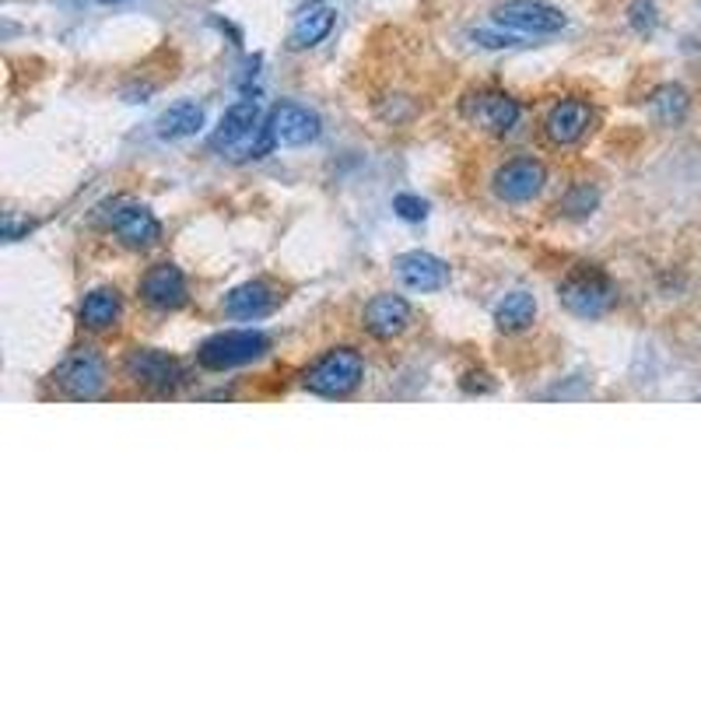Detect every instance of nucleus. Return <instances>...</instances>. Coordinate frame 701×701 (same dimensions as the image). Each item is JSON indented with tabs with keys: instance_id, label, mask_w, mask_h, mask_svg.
I'll return each instance as SVG.
<instances>
[{
	"instance_id": "f257e3e1",
	"label": "nucleus",
	"mask_w": 701,
	"mask_h": 701,
	"mask_svg": "<svg viewBox=\"0 0 701 701\" xmlns=\"http://www.w3.org/2000/svg\"><path fill=\"white\" fill-rule=\"evenodd\" d=\"M362 379H365V362L354 348H330L302 372V386L327 400L348 397V393L362 386Z\"/></svg>"
},
{
	"instance_id": "f03ea898",
	"label": "nucleus",
	"mask_w": 701,
	"mask_h": 701,
	"mask_svg": "<svg viewBox=\"0 0 701 701\" xmlns=\"http://www.w3.org/2000/svg\"><path fill=\"white\" fill-rule=\"evenodd\" d=\"M558 299L579 319H600L614 309V302H618V288H614L607 273L593 267H579L561 281Z\"/></svg>"
},
{
	"instance_id": "7ed1b4c3",
	"label": "nucleus",
	"mask_w": 701,
	"mask_h": 701,
	"mask_svg": "<svg viewBox=\"0 0 701 701\" xmlns=\"http://www.w3.org/2000/svg\"><path fill=\"white\" fill-rule=\"evenodd\" d=\"M270 351V337L264 330H225L208 337L197 348V365L208 372H229L238 365H249Z\"/></svg>"
},
{
	"instance_id": "20e7f679",
	"label": "nucleus",
	"mask_w": 701,
	"mask_h": 701,
	"mask_svg": "<svg viewBox=\"0 0 701 701\" xmlns=\"http://www.w3.org/2000/svg\"><path fill=\"white\" fill-rule=\"evenodd\" d=\"M102 221H106V229L130 249H148L162 238V221L151 214L144 203L127 197L113 200L109 208L102 211Z\"/></svg>"
},
{
	"instance_id": "39448f33",
	"label": "nucleus",
	"mask_w": 701,
	"mask_h": 701,
	"mask_svg": "<svg viewBox=\"0 0 701 701\" xmlns=\"http://www.w3.org/2000/svg\"><path fill=\"white\" fill-rule=\"evenodd\" d=\"M106 379H109L106 358H102L95 348H74L57 369V386L74 400L98 397V393L106 389Z\"/></svg>"
},
{
	"instance_id": "423d86ee",
	"label": "nucleus",
	"mask_w": 701,
	"mask_h": 701,
	"mask_svg": "<svg viewBox=\"0 0 701 701\" xmlns=\"http://www.w3.org/2000/svg\"><path fill=\"white\" fill-rule=\"evenodd\" d=\"M264 133L273 141V148H302V144H313L316 137L323 133V119L299 106V102H281V106H273L267 124H264Z\"/></svg>"
},
{
	"instance_id": "0eeeda50",
	"label": "nucleus",
	"mask_w": 701,
	"mask_h": 701,
	"mask_svg": "<svg viewBox=\"0 0 701 701\" xmlns=\"http://www.w3.org/2000/svg\"><path fill=\"white\" fill-rule=\"evenodd\" d=\"M127 379H133L141 389L151 393H173L183 383V365L168 351L159 348H133L127 354Z\"/></svg>"
},
{
	"instance_id": "6e6552de",
	"label": "nucleus",
	"mask_w": 701,
	"mask_h": 701,
	"mask_svg": "<svg viewBox=\"0 0 701 701\" xmlns=\"http://www.w3.org/2000/svg\"><path fill=\"white\" fill-rule=\"evenodd\" d=\"M494 25L526 32V36H554L569 25V19L544 0H505L494 8Z\"/></svg>"
},
{
	"instance_id": "1a4fd4ad",
	"label": "nucleus",
	"mask_w": 701,
	"mask_h": 701,
	"mask_svg": "<svg viewBox=\"0 0 701 701\" xmlns=\"http://www.w3.org/2000/svg\"><path fill=\"white\" fill-rule=\"evenodd\" d=\"M547 183V165L534 155H519V159H509L505 165H499L491 186H494V197L505 200V203H529Z\"/></svg>"
},
{
	"instance_id": "9d476101",
	"label": "nucleus",
	"mask_w": 701,
	"mask_h": 701,
	"mask_svg": "<svg viewBox=\"0 0 701 701\" xmlns=\"http://www.w3.org/2000/svg\"><path fill=\"white\" fill-rule=\"evenodd\" d=\"M464 116L470 124H477L488 133H509L512 127L519 124L523 116V106L519 98H512L509 92H474L467 102H464Z\"/></svg>"
},
{
	"instance_id": "9b49d317",
	"label": "nucleus",
	"mask_w": 701,
	"mask_h": 701,
	"mask_svg": "<svg viewBox=\"0 0 701 701\" xmlns=\"http://www.w3.org/2000/svg\"><path fill=\"white\" fill-rule=\"evenodd\" d=\"M593 127V106L586 98H561L544 119V137L554 148H575Z\"/></svg>"
},
{
	"instance_id": "f8f14e48",
	"label": "nucleus",
	"mask_w": 701,
	"mask_h": 701,
	"mask_svg": "<svg viewBox=\"0 0 701 701\" xmlns=\"http://www.w3.org/2000/svg\"><path fill=\"white\" fill-rule=\"evenodd\" d=\"M141 299L151 305V309L176 313L190 302V288H186V278L176 264H155L141 278Z\"/></svg>"
},
{
	"instance_id": "ddd939ff",
	"label": "nucleus",
	"mask_w": 701,
	"mask_h": 701,
	"mask_svg": "<svg viewBox=\"0 0 701 701\" xmlns=\"http://www.w3.org/2000/svg\"><path fill=\"white\" fill-rule=\"evenodd\" d=\"M393 267H397L400 281L407 288H414V292H442V288L449 284V264L424 249H410V253L397 256Z\"/></svg>"
},
{
	"instance_id": "4468645a",
	"label": "nucleus",
	"mask_w": 701,
	"mask_h": 701,
	"mask_svg": "<svg viewBox=\"0 0 701 701\" xmlns=\"http://www.w3.org/2000/svg\"><path fill=\"white\" fill-rule=\"evenodd\" d=\"M260 106H256L253 98H243V102H235V106L225 109V116H221V124L218 130L211 133V148L214 151H232L246 141V137L253 133H260Z\"/></svg>"
},
{
	"instance_id": "2eb2a0df",
	"label": "nucleus",
	"mask_w": 701,
	"mask_h": 701,
	"mask_svg": "<svg viewBox=\"0 0 701 701\" xmlns=\"http://www.w3.org/2000/svg\"><path fill=\"white\" fill-rule=\"evenodd\" d=\"M410 323V305L400 295H375L365 313H362V327L375 337V340H393L407 330Z\"/></svg>"
},
{
	"instance_id": "dca6fc26",
	"label": "nucleus",
	"mask_w": 701,
	"mask_h": 701,
	"mask_svg": "<svg viewBox=\"0 0 701 701\" xmlns=\"http://www.w3.org/2000/svg\"><path fill=\"white\" fill-rule=\"evenodd\" d=\"M281 292L270 281H246L229 292L225 299V313L232 319H260L267 313H273L281 305Z\"/></svg>"
},
{
	"instance_id": "f3484780",
	"label": "nucleus",
	"mask_w": 701,
	"mask_h": 701,
	"mask_svg": "<svg viewBox=\"0 0 701 701\" xmlns=\"http://www.w3.org/2000/svg\"><path fill=\"white\" fill-rule=\"evenodd\" d=\"M119 313H124V302H119L116 288H95V292L84 295L81 309H78V319H81L84 330L102 334V330H113L116 327Z\"/></svg>"
},
{
	"instance_id": "a211bd4d",
	"label": "nucleus",
	"mask_w": 701,
	"mask_h": 701,
	"mask_svg": "<svg viewBox=\"0 0 701 701\" xmlns=\"http://www.w3.org/2000/svg\"><path fill=\"white\" fill-rule=\"evenodd\" d=\"M200 127H203V106H197L190 98L173 102V106L155 119V130L162 141H183V137H194Z\"/></svg>"
},
{
	"instance_id": "6ab92c4d",
	"label": "nucleus",
	"mask_w": 701,
	"mask_h": 701,
	"mask_svg": "<svg viewBox=\"0 0 701 701\" xmlns=\"http://www.w3.org/2000/svg\"><path fill=\"white\" fill-rule=\"evenodd\" d=\"M537 319V299L529 292H509L494 309V327L502 334H523Z\"/></svg>"
},
{
	"instance_id": "aec40b11",
	"label": "nucleus",
	"mask_w": 701,
	"mask_h": 701,
	"mask_svg": "<svg viewBox=\"0 0 701 701\" xmlns=\"http://www.w3.org/2000/svg\"><path fill=\"white\" fill-rule=\"evenodd\" d=\"M337 11L334 8H309L299 14V22L292 25V36H288V46L292 49H309L316 43H323L334 32Z\"/></svg>"
},
{
	"instance_id": "412c9836",
	"label": "nucleus",
	"mask_w": 701,
	"mask_h": 701,
	"mask_svg": "<svg viewBox=\"0 0 701 701\" xmlns=\"http://www.w3.org/2000/svg\"><path fill=\"white\" fill-rule=\"evenodd\" d=\"M653 106L666 124H670V119H677L684 113V106H688V95H684V89H677V84H666V89H659L653 95Z\"/></svg>"
},
{
	"instance_id": "4be33fe9",
	"label": "nucleus",
	"mask_w": 701,
	"mask_h": 701,
	"mask_svg": "<svg viewBox=\"0 0 701 701\" xmlns=\"http://www.w3.org/2000/svg\"><path fill=\"white\" fill-rule=\"evenodd\" d=\"M593 208H596V190L589 183L572 186V190L565 194V200H561V211L572 214V218H586V214H593Z\"/></svg>"
},
{
	"instance_id": "5701e85b",
	"label": "nucleus",
	"mask_w": 701,
	"mask_h": 701,
	"mask_svg": "<svg viewBox=\"0 0 701 701\" xmlns=\"http://www.w3.org/2000/svg\"><path fill=\"white\" fill-rule=\"evenodd\" d=\"M393 211H397V218H404V221H421L429 214V203L414 194H397L393 197Z\"/></svg>"
},
{
	"instance_id": "b1692460",
	"label": "nucleus",
	"mask_w": 701,
	"mask_h": 701,
	"mask_svg": "<svg viewBox=\"0 0 701 701\" xmlns=\"http://www.w3.org/2000/svg\"><path fill=\"white\" fill-rule=\"evenodd\" d=\"M631 25H635V32H653V25H656V8L649 4V0H635L631 4Z\"/></svg>"
},
{
	"instance_id": "393cba45",
	"label": "nucleus",
	"mask_w": 701,
	"mask_h": 701,
	"mask_svg": "<svg viewBox=\"0 0 701 701\" xmlns=\"http://www.w3.org/2000/svg\"><path fill=\"white\" fill-rule=\"evenodd\" d=\"M474 39L481 43V46H488V49H516V46H526L523 39H516V36H499V32H474Z\"/></svg>"
},
{
	"instance_id": "a878e982",
	"label": "nucleus",
	"mask_w": 701,
	"mask_h": 701,
	"mask_svg": "<svg viewBox=\"0 0 701 701\" xmlns=\"http://www.w3.org/2000/svg\"><path fill=\"white\" fill-rule=\"evenodd\" d=\"M98 4H119V0H98Z\"/></svg>"
}]
</instances>
